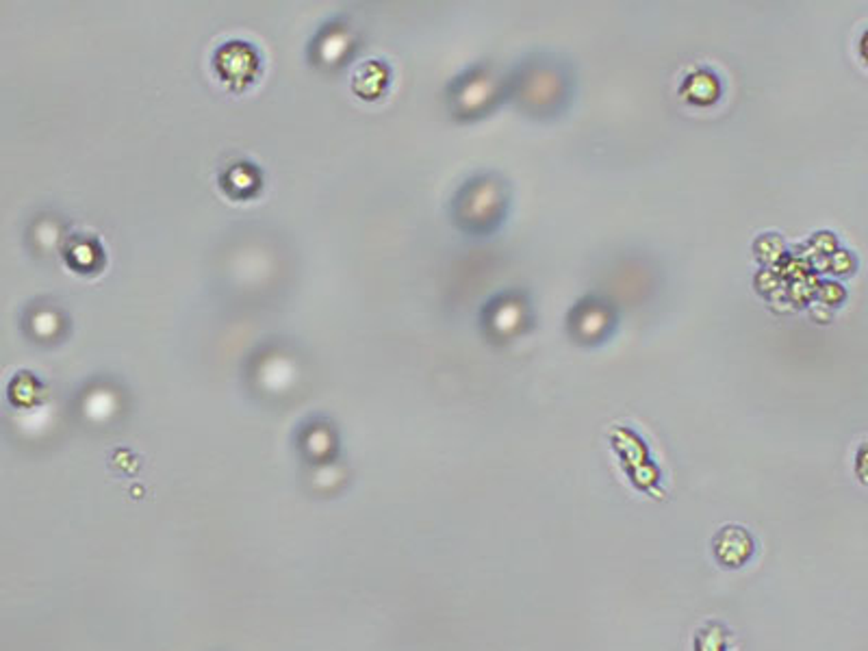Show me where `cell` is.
I'll return each instance as SVG.
<instances>
[{
    "instance_id": "3957f363",
    "label": "cell",
    "mask_w": 868,
    "mask_h": 651,
    "mask_svg": "<svg viewBox=\"0 0 868 651\" xmlns=\"http://www.w3.org/2000/svg\"><path fill=\"white\" fill-rule=\"evenodd\" d=\"M858 476H860V480L868 482V443L860 450V454H858Z\"/></svg>"
},
{
    "instance_id": "7a4b0ae2",
    "label": "cell",
    "mask_w": 868,
    "mask_h": 651,
    "mask_svg": "<svg viewBox=\"0 0 868 651\" xmlns=\"http://www.w3.org/2000/svg\"><path fill=\"white\" fill-rule=\"evenodd\" d=\"M697 651H723V632L718 626H710L697 638Z\"/></svg>"
},
{
    "instance_id": "6da1fadb",
    "label": "cell",
    "mask_w": 868,
    "mask_h": 651,
    "mask_svg": "<svg viewBox=\"0 0 868 651\" xmlns=\"http://www.w3.org/2000/svg\"><path fill=\"white\" fill-rule=\"evenodd\" d=\"M715 556L723 567H743L754 554V539L745 528L726 526L718 530L715 540Z\"/></svg>"
},
{
    "instance_id": "277c9868",
    "label": "cell",
    "mask_w": 868,
    "mask_h": 651,
    "mask_svg": "<svg viewBox=\"0 0 868 651\" xmlns=\"http://www.w3.org/2000/svg\"><path fill=\"white\" fill-rule=\"evenodd\" d=\"M862 53H864V57H866V62H868V33H866L864 42H862Z\"/></svg>"
}]
</instances>
